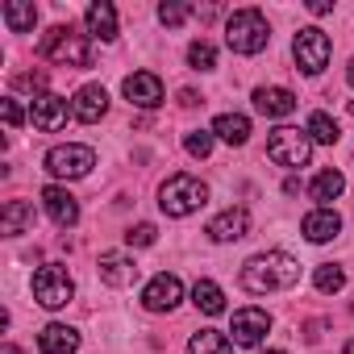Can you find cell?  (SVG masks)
Here are the masks:
<instances>
[{
	"instance_id": "obj_1",
	"label": "cell",
	"mask_w": 354,
	"mask_h": 354,
	"mask_svg": "<svg viewBox=\"0 0 354 354\" xmlns=\"http://www.w3.org/2000/svg\"><path fill=\"white\" fill-rule=\"evenodd\" d=\"M300 279V263L283 250H267V254H254L246 267H242V288L254 292V296H267V292H288L296 288Z\"/></svg>"
},
{
	"instance_id": "obj_2",
	"label": "cell",
	"mask_w": 354,
	"mask_h": 354,
	"mask_svg": "<svg viewBox=\"0 0 354 354\" xmlns=\"http://www.w3.org/2000/svg\"><path fill=\"white\" fill-rule=\"evenodd\" d=\"M205 201H209V184L196 180V175H188V171L171 175V180L158 188V209L167 217H192Z\"/></svg>"
},
{
	"instance_id": "obj_3",
	"label": "cell",
	"mask_w": 354,
	"mask_h": 354,
	"mask_svg": "<svg viewBox=\"0 0 354 354\" xmlns=\"http://www.w3.org/2000/svg\"><path fill=\"white\" fill-rule=\"evenodd\" d=\"M271 30H267V17L259 9H238L230 21H225V42L234 55H259L267 46Z\"/></svg>"
},
{
	"instance_id": "obj_4",
	"label": "cell",
	"mask_w": 354,
	"mask_h": 354,
	"mask_svg": "<svg viewBox=\"0 0 354 354\" xmlns=\"http://www.w3.org/2000/svg\"><path fill=\"white\" fill-rule=\"evenodd\" d=\"M38 50H42V59L63 63V67H92V46L84 34H75V26H55Z\"/></svg>"
},
{
	"instance_id": "obj_5",
	"label": "cell",
	"mask_w": 354,
	"mask_h": 354,
	"mask_svg": "<svg viewBox=\"0 0 354 354\" xmlns=\"http://www.w3.org/2000/svg\"><path fill=\"white\" fill-rule=\"evenodd\" d=\"M292 55H296V67L304 75H321L329 67V55H333V42L321 26H304L296 38H292Z\"/></svg>"
},
{
	"instance_id": "obj_6",
	"label": "cell",
	"mask_w": 354,
	"mask_h": 354,
	"mask_svg": "<svg viewBox=\"0 0 354 354\" xmlns=\"http://www.w3.org/2000/svg\"><path fill=\"white\" fill-rule=\"evenodd\" d=\"M267 154H271V162L296 171V167H304V162L313 158V138H308V129L279 125V129H271V138H267Z\"/></svg>"
},
{
	"instance_id": "obj_7",
	"label": "cell",
	"mask_w": 354,
	"mask_h": 354,
	"mask_svg": "<svg viewBox=\"0 0 354 354\" xmlns=\"http://www.w3.org/2000/svg\"><path fill=\"white\" fill-rule=\"evenodd\" d=\"M92 167H96V150L92 146H80V142L55 146L46 154V171L55 175V180H84Z\"/></svg>"
},
{
	"instance_id": "obj_8",
	"label": "cell",
	"mask_w": 354,
	"mask_h": 354,
	"mask_svg": "<svg viewBox=\"0 0 354 354\" xmlns=\"http://www.w3.org/2000/svg\"><path fill=\"white\" fill-rule=\"evenodd\" d=\"M71 296H75V283H71L67 267L46 263V267L34 275V300H38L42 308H63V304H71Z\"/></svg>"
},
{
	"instance_id": "obj_9",
	"label": "cell",
	"mask_w": 354,
	"mask_h": 354,
	"mask_svg": "<svg viewBox=\"0 0 354 354\" xmlns=\"http://www.w3.org/2000/svg\"><path fill=\"white\" fill-rule=\"evenodd\" d=\"M184 300V283H180V275H154L146 288H142V304L150 308V313H171L175 304Z\"/></svg>"
},
{
	"instance_id": "obj_10",
	"label": "cell",
	"mask_w": 354,
	"mask_h": 354,
	"mask_svg": "<svg viewBox=\"0 0 354 354\" xmlns=\"http://www.w3.org/2000/svg\"><path fill=\"white\" fill-rule=\"evenodd\" d=\"M30 121H34V129H42V133H59V129L67 125V100L55 96V92H38L34 104H30Z\"/></svg>"
},
{
	"instance_id": "obj_11",
	"label": "cell",
	"mask_w": 354,
	"mask_h": 354,
	"mask_svg": "<svg viewBox=\"0 0 354 354\" xmlns=\"http://www.w3.org/2000/svg\"><path fill=\"white\" fill-rule=\"evenodd\" d=\"M230 333H234V346H259V342L271 333V317H267V308H238Z\"/></svg>"
},
{
	"instance_id": "obj_12",
	"label": "cell",
	"mask_w": 354,
	"mask_h": 354,
	"mask_svg": "<svg viewBox=\"0 0 354 354\" xmlns=\"http://www.w3.org/2000/svg\"><path fill=\"white\" fill-rule=\"evenodd\" d=\"M121 92H125V100L138 104V109H158V104H162V80H158L154 71H133V75L121 84Z\"/></svg>"
},
{
	"instance_id": "obj_13",
	"label": "cell",
	"mask_w": 354,
	"mask_h": 354,
	"mask_svg": "<svg viewBox=\"0 0 354 354\" xmlns=\"http://www.w3.org/2000/svg\"><path fill=\"white\" fill-rule=\"evenodd\" d=\"M42 209H46V217H50L59 230H71V225L80 221V201H75L67 188H59V184L42 188Z\"/></svg>"
},
{
	"instance_id": "obj_14",
	"label": "cell",
	"mask_w": 354,
	"mask_h": 354,
	"mask_svg": "<svg viewBox=\"0 0 354 354\" xmlns=\"http://www.w3.org/2000/svg\"><path fill=\"white\" fill-rule=\"evenodd\" d=\"M104 113H109V92H104L100 84H84V88L75 92V100H71V117L84 121V125H96Z\"/></svg>"
},
{
	"instance_id": "obj_15",
	"label": "cell",
	"mask_w": 354,
	"mask_h": 354,
	"mask_svg": "<svg viewBox=\"0 0 354 354\" xmlns=\"http://www.w3.org/2000/svg\"><path fill=\"white\" fill-rule=\"evenodd\" d=\"M213 242H238V238H246L250 234V213L242 209V205H234V209H225V213H217L213 221H209V230H205Z\"/></svg>"
},
{
	"instance_id": "obj_16",
	"label": "cell",
	"mask_w": 354,
	"mask_h": 354,
	"mask_svg": "<svg viewBox=\"0 0 354 354\" xmlns=\"http://www.w3.org/2000/svg\"><path fill=\"white\" fill-rule=\"evenodd\" d=\"M96 267H100V279H104L109 288H129V283L138 279V263H133L129 254H121V250H104Z\"/></svg>"
},
{
	"instance_id": "obj_17",
	"label": "cell",
	"mask_w": 354,
	"mask_h": 354,
	"mask_svg": "<svg viewBox=\"0 0 354 354\" xmlns=\"http://www.w3.org/2000/svg\"><path fill=\"white\" fill-rule=\"evenodd\" d=\"M300 230H304V238H308V242H317V246H321V242H333V238L342 234V217H337L333 209H313V213L300 221Z\"/></svg>"
},
{
	"instance_id": "obj_18",
	"label": "cell",
	"mask_w": 354,
	"mask_h": 354,
	"mask_svg": "<svg viewBox=\"0 0 354 354\" xmlns=\"http://www.w3.org/2000/svg\"><path fill=\"white\" fill-rule=\"evenodd\" d=\"M38 350H42V354H75V350H80V333H75L71 325L50 321V325L38 333Z\"/></svg>"
},
{
	"instance_id": "obj_19",
	"label": "cell",
	"mask_w": 354,
	"mask_h": 354,
	"mask_svg": "<svg viewBox=\"0 0 354 354\" xmlns=\"http://www.w3.org/2000/svg\"><path fill=\"white\" fill-rule=\"evenodd\" d=\"M84 21H88V34H92V38L117 42V9L109 5V0H96V5H88Z\"/></svg>"
},
{
	"instance_id": "obj_20",
	"label": "cell",
	"mask_w": 354,
	"mask_h": 354,
	"mask_svg": "<svg viewBox=\"0 0 354 354\" xmlns=\"http://www.w3.org/2000/svg\"><path fill=\"white\" fill-rule=\"evenodd\" d=\"M254 109L263 117H292L296 113V96L288 88H254Z\"/></svg>"
},
{
	"instance_id": "obj_21",
	"label": "cell",
	"mask_w": 354,
	"mask_h": 354,
	"mask_svg": "<svg viewBox=\"0 0 354 354\" xmlns=\"http://www.w3.org/2000/svg\"><path fill=\"white\" fill-rule=\"evenodd\" d=\"M30 230H34V205L30 201H9L5 213H0V234L17 238V234H30Z\"/></svg>"
},
{
	"instance_id": "obj_22",
	"label": "cell",
	"mask_w": 354,
	"mask_h": 354,
	"mask_svg": "<svg viewBox=\"0 0 354 354\" xmlns=\"http://www.w3.org/2000/svg\"><path fill=\"white\" fill-rule=\"evenodd\" d=\"M213 133H217L221 142H230V146H246V142H250V117H242V113H221V117L213 121Z\"/></svg>"
},
{
	"instance_id": "obj_23",
	"label": "cell",
	"mask_w": 354,
	"mask_h": 354,
	"mask_svg": "<svg viewBox=\"0 0 354 354\" xmlns=\"http://www.w3.org/2000/svg\"><path fill=\"white\" fill-rule=\"evenodd\" d=\"M342 192H346V175H342V171H333V167H329V171H321L317 180H313V188H308V196H313L321 209H329V201H337Z\"/></svg>"
},
{
	"instance_id": "obj_24",
	"label": "cell",
	"mask_w": 354,
	"mask_h": 354,
	"mask_svg": "<svg viewBox=\"0 0 354 354\" xmlns=\"http://www.w3.org/2000/svg\"><path fill=\"white\" fill-rule=\"evenodd\" d=\"M0 17H5V26L13 34H30L34 21H38V9L26 5V0H5V5H0Z\"/></svg>"
},
{
	"instance_id": "obj_25",
	"label": "cell",
	"mask_w": 354,
	"mask_h": 354,
	"mask_svg": "<svg viewBox=\"0 0 354 354\" xmlns=\"http://www.w3.org/2000/svg\"><path fill=\"white\" fill-rule=\"evenodd\" d=\"M192 304H196L205 317H221V313H225V292H221L213 279H196V288H192Z\"/></svg>"
},
{
	"instance_id": "obj_26",
	"label": "cell",
	"mask_w": 354,
	"mask_h": 354,
	"mask_svg": "<svg viewBox=\"0 0 354 354\" xmlns=\"http://www.w3.org/2000/svg\"><path fill=\"white\" fill-rule=\"evenodd\" d=\"M188 354H234V342L217 329H201V333H192Z\"/></svg>"
},
{
	"instance_id": "obj_27",
	"label": "cell",
	"mask_w": 354,
	"mask_h": 354,
	"mask_svg": "<svg viewBox=\"0 0 354 354\" xmlns=\"http://www.w3.org/2000/svg\"><path fill=\"white\" fill-rule=\"evenodd\" d=\"M304 129H308V138H313V146H333V142L342 138V129H337V121H333L329 113H313Z\"/></svg>"
},
{
	"instance_id": "obj_28",
	"label": "cell",
	"mask_w": 354,
	"mask_h": 354,
	"mask_svg": "<svg viewBox=\"0 0 354 354\" xmlns=\"http://www.w3.org/2000/svg\"><path fill=\"white\" fill-rule=\"evenodd\" d=\"M313 283H317V292H342L346 288V271H342V263H321L317 271H313Z\"/></svg>"
},
{
	"instance_id": "obj_29",
	"label": "cell",
	"mask_w": 354,
	"mask_h": 354,
	"mask_svg": "<svg viewBox=\"0 0 354 354\" xmlns=\"http://www.w3.org/2000/svg\"><path fill=\"white\" fill-rule=\"evenodd\" d=\"M213 129H192V133H184V150L192 154V158H209L213 154Z\"/></svg>"
},
{
	"instance_id": "obj_30",
	"label": "cell",
	"mask_w": 354,
	"mask_h": 354,
	"mask_svg": "<svg viewBox=\"0 0 354 354\" xmlns=\"http://www.w3.org/2000/svg\"><path fill=\"white\" fill-rule=\"evenodd\" d=\"M188 63H192L196 71H213V67H217V50H213V42H205V38L192 42V46H188Z\"/></svg>"
},
{
	"instance_id": "obj_31",
	"label": "cell",
	"mask_w": 354,
	"mask_h": 354,
	"mask_svg": "<svg viewBox=\"0 0 354 354\" xmlns=\"http://www.w3.org/2000/svg\"><path fill=\"white\" fill-rule=\"evenodd\" d=\"M188 17H192V5H180V0H167V5H158V21L171 26V30H175V26H184Z\"/></svg>"
},
{
	"instance_id": "obj_32",
	"label": "cell",
	"mask_w": 354,
	"mask_h": 354,
	"mask_svg": "<svg viewBox=\"0 0 354 354\" xmlns=\"http://www.w3.org/2000/svg\"><path fill=\"white\" fill-rule=\"evenodd\" d=\"M154 238H158V230H154L150 221H142V225H133V230L125 234V242H129V246H154Z\"/></svg>"
},
{
	"instance_id": "obj_33",
	"label": "cell",
	"mask_w": 354,
	"mask_h": 354,
	"mask_svg": "<svg viewBox=\"0 0 354 354\" xmlns=\"http://www.w3.org/2000/svg\"><path fill=\"white\" fill-rule=\"evenodd\" d=\"M0 113H5L9 129H17V125L26 121V113H21V104H17V100H0Z\"/></svg>"
},
{
	"instance_id": "obj_34",
	"label": "cell",
	"mask_w": 354,
	"mask_h": 354,
	"mask_svg": "<svg viewBox=\"0 0 354 354\" xmlns=\"http://www.w3.org/2000/svg\"><path fill=\"white\" fill-rule=\"evenodd\" d=\"M17 84H21V88H42L46 75H42V71H34V75H17Z\"/></svg>"
},
{
	"instance_id": "obj_35",
	"label": "cell",
	"mask_w": 354,
	"mask_h": 354,
	"mask_svg": "<svg viewBox=\"0 0 354 354\" xmlns=\"http://www.w3.org/2000/svg\"><path fill=\"white\" fill-rule=\"evenodd\" d=\"M329 9H333V5H329V0H308V13H313V17H325Z\"/></svg>"
},
{
	"instance_id": "obj_36",
	"label": "cell",
	"mask_w": 354,
	"mask_h": 354,
	"mask_svg": "<svg viewBox=\"0 0 354 354\" xmlns=\"http://www.w3.org/2000/svg\"><path fill=\"white\" fill-rule=\"evenodd\" d=\"M180 104H184V109H192V104H201V96H196L192 88H184V92H180Z\"/></svg>"
},
{
	"instance_id": "obj_37",
	"label": "cell",
	"mask_w": 354,
	"mask_h": 354,
	"mask_svg": "<svg viewBox=\"0 0 354 354\" xmlns=\"http://www.w3.org/2000/svg\"><path fill=\"white\" fill-rule=\"evenodd\" d=\"M0 354H26V350H17V346H0Z\"/></svg>"
},
{
	"instance_id": "obj_38",
	"label": "cell",
	"mask_w": 354,
	"mask_h": 354,
	"mask_svg": "<svg viewBox=\"0 0 354 354\" xmlns=\"http://www.w3.org/2000/svg\"><path fill=\"white\" fill-rule=\"evenodd\" d=\"M346 80H350V88H354V59H350V67H346Z\"/></svg>"
},
{
	"instance_id": "obj_39",
	"label": "cell",
	"mask_w": 354,
	"mask_h": 354,
	"mask_svg": "<svg viewBox=\"0 0 354 354\" xmlns=\"http://www.w3.org/2000/svg\"><path fill=\"white\" fill-rule=\"evenodd\" d=\"M346 354H354V342H346Z\"/></svg>"
},
{
	"instance_id": "obj_40",
	"label": "cell",
	"mask_w": 354,
	"mask_h": 354,
	"mask_svg": "<svg viewBox=\"0 0 354 354\" xmlns=\"http://www.w3.org/2000/svg\"><path fill=\"white\" fill-rule=\"evenodd\" d=\"M263 354H288V350H263Z\"/></svg>"
},
{
	"instance_id": "obj_41",
	"label": "cell",
	"mask_w": 354,
	"mask_h": 354,
	"mask_svg": "<svg viewBox=\"0 0 354 354\" xmlns=\"http://www.w3.org/2000/svg\"><path fill=\"white\" fill-rule=\"evenodd\" d=\"M350 113H354V100H350Z\"/></svg>"
}]
</instances>
